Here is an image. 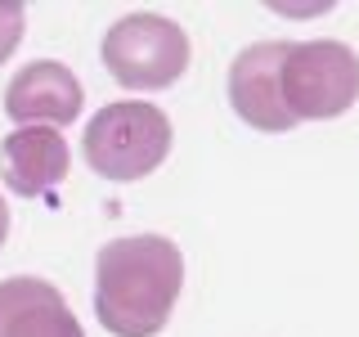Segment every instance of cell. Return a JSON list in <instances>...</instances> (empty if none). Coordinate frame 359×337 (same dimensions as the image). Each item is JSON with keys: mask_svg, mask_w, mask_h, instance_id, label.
<instances>
[{"mask_svg": "<svg viewBox=\"0 0 359 337\" xmlns=\"http://www.w3.org/2000/svg\"><path fill=\"white\" fill-rule=\"evenodd\" d=\"M184 288V256L166 234L112 239L95 256V315L112 337H157Z\"/></svg>", "mask_w": 359, "mask_h": 337, "instance_id": "6da1fadb", "label": "cell"}, {"mask_svg": "<svg viewBox=\"0 0 359 337\" xmlns=\"http://www.w3.org/2000/svg\"><path fill=\"white\" fill-rule=\"evenodd\" d=\"M171 117L149 99H117L99 108L81 135V157L95 176L112 185L153 176L171 153Z\"/></svg>", "mask_w": 359, "mask_h": 337, "instance_id": "7a4b0ae2", "label": "cell"}, {"mask_svg": "<svg viewBox=\"0 0 359 337\" xmlns=\"http://www.w3.org/2000/svg\"><path fill=\"white\" fill-rule=\"evenodd\" d=\"M278 90L292 121H328L359 99V54L346 41H292L278 67Z\"/></svg>", "mask_w": 359, "mask_h": 337, "instance_id": "3957f363", "label": "cell"}, {"mask_svg": "<svg viewBox=\"0 0 359 337\" xmlns=\"http://www.w3.org/2000/svg\"><path fill=\"white\" fill-rule=\"evenodd\" d=\"M189 32L162 14H126L104 37V67L126 90H166L189 67Z\"/></svg>", "mask_w": 359, "mask_h": 337, "instance_id": "277c9868", "label": "cell"}, {"mask_svg": "<svg viewBox=\"0 0 359 337\" xmlns=\"http://www.w3.org/2000/svg\"><path fill=\"white\" fill-rule=\"evenodd\" d=\"M292 41H256L233 54L229 63V104L252 131L265 135H287L297 121L283 108V90H278V67L287 59Z\"/></svg>", "mask_w": 359, "mask_h": 337, "instance_id": "5b68a950", "label": "cell"}, {"mask_svg": "<svg viewBox=\"0 0 359 337\" xmlns=\"http://www.w3.org/2000/svg\"><path fill=\"white\" fill-rule=\"evenodd\" d=\"M81 112V81L59 59H36L9 81L5 117L18 126H67Z\"/></svg>", "mask_w": 359, "mask_h": 337, "instance_id": "8992f818", "label": "cell"}, {"mask_svg": "<svg viewBox=\"0 0 359 337\" xmlns=\"http://www.w3.org/2000/svg\"><path fill=\"white\" fill-rule=\"evenodd\" d=\"M0 337H86L81 319L50 279H0Z\"/></svg>", "mask_w": 359, "mask_h": 337, "instance_id": "52a82bcc", "label": "cell"}, {"mask_svg": "<svg viewBox=\"0 0 359 337\" xmlns=\"http://www.w3.org/2000/svg\"><path fill=\"white\" fill-rule=\"evenodd\" d=\"M67 140L54 126H18L0 144V176L18 198L54 202V189L67 176Z\"/></svg>", "mask_w": 359, "mask_h": 337, "instance_id": "ba28073f", "label": "cell"}, {"mask_svg": "<svg viewBox=\"0 0 359 337\" xmlns=\"http://www.w3.org/2000/svg\"><path fill=\"white\" fill-rule=\"evenodd\" d=\"M22 27H27V9L22 5H0V63L18 50Z\"/></svg>", "mask_w": 359, "mask_h": 337, "instance_id": "9c48e42d", "label": "cell"}, {"mask_svg": "<svg viewBox=\"0 0 359 337\" xmlns=\"http://www.w3.org/2000/svg\"><path fill=\"white\" fill-rule=\"evenodd\" d=\"M5 239H9V202L0 198V243H5Z\"/></svg>", "mask_w": 359, "mask_h": 337, "instance_id": "30bf717a", "label": "cell"}]
</instances>
